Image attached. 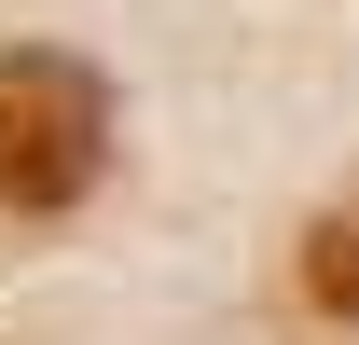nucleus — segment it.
Returning a JSON list of instances; mask_svg holds the SVG:
<instances>
[{"label": "nucleus", "instance_id": "1", "mask_svg": "<svg viewBox=\"0 0 359 345\" xmlns=\"http://www.w3.org/2000/svg\"><path fill=\"white\" fill-rule=\"evenodd\" d=\"M97 166H111V83H97L83 55L14 42L0 55V208L55 221V208L97 194Z\"/></svg>", "mask_w": 359, "mask_h": 345}, {"label": "nucleus", "instance_id": "2", "mask_svg": "<svg viewBox=\"0 0 359 345\" xmlns=\"http://www.w3.org/2000/svg\"><path fill=\"white\" fill-rule=\"evenodd\" d=\"M304 304H318V318H359V208H332L304 235Z\"/></svg>", "mask_w": 359, "mask_h": 345}]
</instances>
